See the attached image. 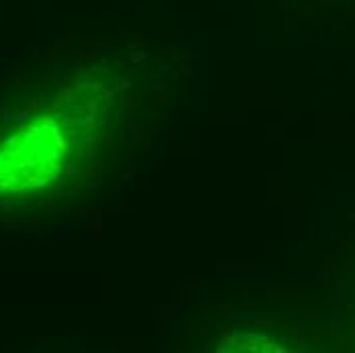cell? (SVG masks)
Here are the masks:
<instances>
[{
	"label": "cell",
	"mask_w": 355,
	"mask_h": 353,
	"mask_svg": "<svg viewBox=\"0 0 355 353\" xmlns=\"http://www.w3.org/2000/svg\"><path fill=\"white\" fill-rule=\"evenodd\" d=\"M68 133L58 117L37 114L0 143V194H27L60 176L68 160Z\"/></svg>",
	"instance_id": "cell-1"
}]
</instances>
